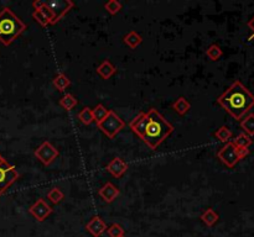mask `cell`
Instances as JSON below:
<instances>
[{
  "instance_id": "6da1fadb",
  "label": "cell",
  "mask_w": 254,
  "mask_h": 237,
  "mask_svg": "<svg viewBox=\"0 0 254 237\" xmlns=\"http://www.w3.org/2000/svg\"><path fill=\"white\" fill-rule=\"evenodd\" d=\"M217 103L233 118L241 121L246 114L254 106V95L244 87L241 80H236L223 94L217 98Z\"/></svg>"
},
{
  "instance_id": "7a4b0ae2",
  "label": "cell",
  "mask_w": 254,
  "mask_h": 237,
  "mask_svg": "<svg viewBox=\"0 0 254 237\" xmlns=\"http://www.w3.org/2000/svg\"><path fill=\"white\" fill-rule=\"evenodd\" d=\"M146 115L148 122L141 140L150 150L155 151L174 132V126L156 109H150Z\"/></svg>"
},
{
  "instance_id": "3957f363",
  "label": "cell",
  "mask_w": 254,
  "mask_h": 237,
  "mask_svg": "<svg viewBox=\"0 0 254 237\" xmlns=\"http://www.w3.org/2000/svg\"><path fill=\"white\" fill-rule=\"evenodd\" d=\"M26 30V24L10 8L0 10V42L9 46Z\"/></svg>"
},
{
  "instance_id": "277c9868",
  "label": "cell",
  "mask_w": 254,
  "mask_h": 237,
  "mask_svg": "<svg viewBox=\"0 0 254 237\" xmlns=\"http://www.w3.org/2000/svg\"><path fill=\"white\" fill-rule=\"evenodd\" d=\"M124 121L119 116L116 115V113L114 110H109L108 115L104 118L103 121L99 122L98 127L101 129V131L104 135L109 137V138H114L116 135L122 131V129L124 127Z\"/></svg>"
},
{
  "instance_id": "5b68a950",
  "label": "cell",
  "mask_w": 254,
  "mask_h": 237,
  "mask_svg": "<svg viewBox=\"0 0 254 237\" xmlns=\"http://www.w3.org/2000/svg\"><path fill=\"white\" fill-rule=\"evenodd\" d=\"M46 6L51 10L53 15L52 24H57L69 10L74 6L71 0H51V1H45Z\"/></svg>"
},
{
  "instance_id": "8992f818",
  "label": "cell",
  "mask_w": 254,
  "mask_h": 237,
  "mask_svg": "<svg viewBox=\"0 0 254 237\" xmlns=\"http://www.w3.org/2000/svg\"><path fill=\"white\" fill-rule=\"evenodd\" d=\"M34 155L35 157H36L39 161L43 162L45 166H50L56 158L58 157L60 152H58V150L52 145V143L48 142V141H44V142L35 150Z\"/></svg>"
},
{
  "instance_id": "52a82bcc",
  "label": "cell",
  "mask_w": 254,
  "mask_h": 237,
  "mask_svg": "<svg viewBox=\"0 0 254 237\" xmlns=\"http://www.w3.org/2000/svg\"><path fill=\"white\" fill-rule=\"evenodd\" d=\"M217 157L220 158L225 166L228 168H233L239 162L238 155H237V147L232 142H228L218 151Z\"/></svg>"
},
{
  "instance_id": "ba28073f",
  "label": "cell",
  "mask_w": 254,
  "mask_h": 237,
  "mask_svg": "<svg viewBox=\"0 0 254 237\" xmlns=\"http://www.w3.org/2000/svg\"><path fill=\"white\" fill-rule=\"evenodd\" d=\"M19 177L20 174L14 166H11L10 168L0 167V195H3L10 188V185L19 179Z\"/></svg>"
},
{
  "instance_id": "9c48e42d",
  "label": "cell",
  "mask_w": 254,
  "mask_h": 237,
  "mask_svg": "<svg viewBox=\"0 0 254 237\" xmlns=\"http://www.w3.org/2000/svg\"><path fill=\"white\" fill-rule=\"evenodd\" d=\"M29 213L34 216L35 220H37L39 222H43L52 213V208L44 199H37L29 208Z\"/></svg>"
},
{
  "instance_id": "30bf717a",
  "label": "cell",
  "mask_w": 254,
  "mask_h": 237,
  "mask_svg": "<svg viewBox=\"0 0 254 237\" xmlns=\"http://www.w3.org/2000/svg\"><path fill=\"white\" fill-rule=\"evenodd\" d=\"M146 122H148V115H146V113H144V111H140V113L130 121V129H132V131L134 132L139 138L143 137L144 131H145Z\"/></svg>"
},
{
  "instance_id": "8fae6325",
  "label": "cell",
  "mask_w": 254,
  "mask_h": 237,
  "mask_svg": "<svg viewBox=\"0 0 254 237\" xmlns=\"http://www.w3.org/2000/svg\"><path fill=\"white\" fill-rule=\"evenodd\" d=\"M106 169L113 177H115V178H120V177L127 172L128 164L123 161V158L115 157L113 158L108 164H107Z\"/></svg>"
},
{
  "instance_id": "7c38bea8",
  "label": "cell",
  "mask_w": 254,
  "mask_h": 237,
  "mask_svg": "<svg viewBox=\"0 0 254 237\" xmlns=\"http://www.w3.org/2000/svg\"><path fill=\"white\" fill-rule=\"evenodd\" d=\"M86 230L92 235L93 237H99L104 231H107V224L99 216H93L92 219L86 225Z\"/></svg>"
},
{
  "instance_id": "4fadbf2b",
  "label": "cell",
  "mask_w": 254,
  "mask_h": 237,
  "mask_svg": "<svg viewBox=\"0 0 254 237\" xmlns=\"http://www.w3.org/2000/svg\"><path fill=\"white\" fill-rule=\"evenodd\" d=\"M98 194L106 203H112V201H114L116 198L119 197L120 192L113 183L107 182L106 184L98 190Z\"/></svg>"
},
{
  "instance_id": "5bb4252c",
  "label": "cell",
  "mask_w": 254,
  "mask_h": 237,
  "mask_svg": "<svg viewBox=\"0 0 254 237\" xmlns=\"http://www.w3.org/2000/svg\"><path fill=\"white\" fill-rule=\"evenodd\" d=\"M123 41H124V43L128 46V47L132 48V50H135L138 46L141 45V42H143V37H141L137 31L132 30V31H129L127 35H125Z\"/></svg>"
},
{
  "instance_id": "9a60e30c",
  "label": "cell",
  "mask_w": 254,
  "mask_h": 237,
  "mask_svg": "<svg viewBox=\"0 0 254 237\" xmlns=\"http://www.w3.org/2000/svg\"><path fill=\"white\" fill-rule=\"evenodd\" d=\"M115 72L116 68L112 64L111 61H108V59H104V61L97 67V73H98L103 79H109Z\"/></svg>"
},
{
  "instance_id": "2e32d148",
  "label": "cell",
  "mask_w": 254,
  "mask_h": 237,
  "mask_svg": "<svg viewBox=\"0 0 254 237\" xmlns=\"http://www.w3.org/2000/svg\"><path fill=\"white\" fill-rule=\"evenodd\" d=\"M172 109L180 115H186L188 113V110L191 109L190 101L184 97H179L176 100L172 103Z\"/></svg>"
},
{
  "instance_id": "e0dca14e",
  "label": "cell",
  "mask_w": 254,
  "mask_h": 237,
  "mask_svg": "<svg viewBox=\"0 0 254 237\" xmlns=\"http://www.w3.org/2000/svg\"><path fill=\"white\" fill-rule=\"evenodd\" d=\"M218 219H220V216H218V214L216 213L212 208L207 209V210L204 211L201 215L202 222L208 227L213 226V225L218 221Z\"/></svg>"
},
{
  "instance_id": "ac0fdd59",
  "label": "cell",
  "mask_w": 254,
  "mask_h": 237,
  "mask_svg": "<svg viewBox=\"0 0 254 237\" xmlns=\"http://www.w3.org/2000/svg\"><path fill=\"white\" fill-rule=\"evenodd\" d=\"M52 84L55 85L56 89H58L60 92H65L67 88L71 84V80L69 79V77L64 73H58L55 78L52 79Z\"/></svg>"
},
{
  "instance_id": "d6986e66",
  "label": "cell",
  "mask_w": 254,
  "mask_h": 237,
  "mask_svg": "<svg viewBox=\"0 0 254 237\" xmlns=\"http://www.w3.org/2000/svg\"><path fill=\"white\" fill-rule=\"evenodd\" d=\"M241 127L244 130V134L248 136H254V114H248L241 120Z\"/></svg>"
},
{
  "instance_id": "ffe728a7",
  "label": "cell",
  "mask_w": 254,
  "mask_h": 237,
  "mask_svg": "<svg viewBox=\"0 0 254 237\" xmlns=\"http://www.w3.org/2000/svg\"><path fill=\"white\" fill-rule=\"evenodd\" d=\"M109 113V109H107L106 106L102 105V104H98L97 106H94V108L92 109V114H93V120H94V122L97 125L99 124V122H102L104 120V118H107V115H108Z\"/></svg>"
},
{
  "instance_id": "44dd1931",
  "label": "cell",
  "mask_w": 254,
  "mask_h": 237,
  "mask_svg": "<svg viewBox=\"0 0 254 237\" xmlns=\"http://www.w3.org/2000/svg\"><path fill=\"white\" fill-rule=\"evenodd\" d=\"M232 136H233L232 131H231L227 126H221L217 131L214 132V137L218 138V140L223 143L231 142V138H232Z\"/></svg>"
},
{
  "instance_id": "7402d4cb",
  "label": "cell",
  "mask_w": 254,
  "mask_h": 237,
  "mask_svg": "<svg viewBox=\"0 0 254 237\" xmlns=\"http://www.w3.org/2000/svg\"><path fill=\"white\" fill-rule=\"evenodd\" d=\"M78 104V100L72 94H65L64 97L60 99V105L65 109V110H72L74 106Z\"/></svg>"
},
{
  "instance_id": "603a6c76",
  "label": "cell",
  "mask_w": 254,
  "mask_h": 237,
  "mask_svg": "<svg viewBox=\"0 0 254 237\" xmlns=\"http://www.w3.org/2000/svg\"><path fill=\"white\" fill-rule=\"evenodd\" d=\"M252 142H253V141H252L251 136H248L247 134H239L238 136L232 141V143L236 146V147L242 148H248L249 146L252 145Z\"/></svg>"
},
{
  "instance_id": "cb8c5ba5",
  "label": "cell",
  "mask_w": 254,
  "mask_h": 237,
  "mask_svg": "<svg viewBox=\"0 0 254 237\" xmlns=\"http://www.w3.org/2000/svg\"><path fill=\"white\" fill-rule=\"evenodd\" d=\"M78 118H80L81 122H82V124H85V125H91L92 122H94V120H93L92 109L88 108V106L83 108L82 110L78 113Z\"/></svg>"
},
{
  "instance_id": "d4e9b609",
  "label": "cell",
  "mask_w": 254,
  "mask_h": 237,
  "mask_svg": "<svg viewBox=\"0 0 254 237\" xmlns=\"http://www.w3.org/2000/svg\"><path fill=\"white\" fill-rule=\"evenodd\" d=\"M223 52L221 50L220 46L217 45H211L206 51V56L211 59V61H218L221 57H222Z\"/></svg>"
},
{
  "instance_id": "484cf974",
  "label": "cell",
  "mask_w": 254,
  "mask_h": 237,
  "mask_svg": "<svg viewBox=\"0 0 254 237\" xmlns=\"http://www.w3.org/2000/svg\"><path fill=\"white\" fill-rule=\"evenodd\" d=\"M104 9H106L111 15H116V14L122 10V3H119L118 0H109V1H107V3L104 4Z\"/></svg>"
},
{
  "instance_id": "4316f807",
  "label": "cell",
  "mask_w": 254,
  "mask_h": 237,
  "mask_svg": "<svg viewBox=\"0 0 254 237\" xmlns=\"http://www.w3.org/2000/svg\"><path fill=\"white\" fill-rule=\"evenodd\" d=\"M47 198L52 201L53 204H58L60 201L64 200L65 194L61 189H58V188H52V189L47 193Z\"/></svg>"
},
{
  "instance_id": "83f0119b",
  "label": "cell",
  "mask_w": 254,
  "mask_h": 237,
  "mask_svg": "<svg viewBox=\"0 0 254 237\" xmlns=\"http://www.w3.org/2000/svg\"><path fill=\"white\" fill-rule=\"evenodd\" d=\"M107 232L111 237H122L124 236V229L119 224H112L107 229Z\"/></svg>"
},
{
  "instance_id": "f1b7e54d",
  "label": "cell",
  "mask_w": 254,
  "mask_h": 237,
  "mask_svg": "<svg viewBox=\"0 0 254 237\" xmlns=\"http://www.w3.org/2000/svg\"><path fill=\"white\" fill-rule=\"evenodd\" d=\"M32 18H34L35 21L39 22V24H40L43 27L50 25V21H48L47 19H46L45 16H44L39 10H34V13H32Z\"/></svg>"
},
{
  "instance_id": "f546056e",
  "label": "cell",
  "mask_w": 254,
  "mask_h": 237,
  "mask_svg": "<svg viewBox=\"0 0 254 237\" xmlns=\"http://www.w3.org/2000/svg\"><path fill=\"white\" fill-rule=\"evenodd\" d=\"M237 155H238L239 161L246 158L247 156L249 155V148H242V147H237Z\"/></svg>"
},
{
  "instance_id": "4dcf8cb0",
  "label": "cell",
  "mask_w": 254,
  "mask_h": 237,
  "mask_svg": "<svg viewBox=\"0 0 254 237\" xmlns=\"http://www.w3.org/2000/svg\"><path fill=\"white\" fill-rule=\"evenodd\" d=\"M11 166H13V164L9 163V162L6 161L5 158H4L3 156L0 155V167H1V168H10Z\"/></svg>"
},
{
  "instance_id": "1f68e13d",
  "label": "cell",
  "mask_w": 254,
  "mask_h": 237,
  "mask_svg": "<svg viewBox=\"0 0 254 237\" xmlns=\"http://www.w3.org/2000/svg\"><path fill=\"white\" fill-rule=\"evenodd\" d=\"M248 27L252 30V31H253V34H254V16L252 20H249L248 21Z\"/></svg>"
},
{
  "instance_id": "d6a6232c",
  "label": "cell",
  "mask_w": 254,
  "mask_h": 237,
  "mask_svg": "<svg viewBox=\"0 0 254 237\" xmlns=\"http://www.w3.org/2000/svg\"><path fill=\"white\" fill-rule=\"evenodd\" d=\"M122 237H125V236H122Z\"/></svg>"
}]
</instances>
